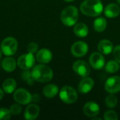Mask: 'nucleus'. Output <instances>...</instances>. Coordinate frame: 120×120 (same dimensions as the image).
I'll return each instance as SVG.
<instances>
[{
    "label": "nucleus",
    "mask_w": 120,
    "mask_h": 120,
    "mask_svg": "<svg viewBox=\"0 0 120 120\" xmlns=\"http://www.w3.org/2000/svg\"><path fill=\"white\" fill-rule=\"evenodd\" d=\"M81 12L87 16L96 17L103 11V6L101 0H85L80 5Z\"/></svg>",
    "instance_id": "f257e3e1"
},
{
    "label": "nucleus",
    "mask_w": 120,
    "mask_h": 120,
    "mask_svg": "<svg viewBox=\"0 0 120 120\" xmlns=\"http://www.w3.org/2000/svg\"><path fill=\"white\" fill-rule=\"evenodd\" d=\"M22 79L25 80V81H27V82H31L33 79V78L32 77V75H31V72H29L27 70H25V71L22 73Z\"/></svg>",
    "instance_id": "c756f323"
},
{
    "label": "nucleus",
    "mask_w": 120,
    "mask_h": 120,
    "mask_svg": "<svg viewBox=\"0 0 120 120\" xmlns=\"http://www.w3.org/2000/svg\"><path fill=\"white\" fill-rule=\"evenodd\" d=\"M120 13V8L116 4H110L104 8V14L108 18H115Z\"/></svg>",
    "instance_id": "f3484780"
},
{
    "label": "nucleus",
    "mask_w": 120,
    "mask_h": 120,
    "mask_svg": "<svg viewBox=\"0 0 120 120\" xmlns=\"http://www.w3.org/2000/svg\"><path fill=\"white\" fill-rule=\"evenodd\" d=\"M58 93V88L56 85L50 84L44 86L43 89L44 95L48 98H52L55 97Z\"/></svg>",
    "instance_id": "aec40b11"
},
{
    "label": "nucleus",
    "mask_w": 120,
    "mask_h": 120,
    "mask_svg": "<svg viewBox=\"0 0 120 120\" xmlns=\"http://www.w3.org/2000/svg\"><path fill=\"white\" fill-rule=\"evenodd\" d=\"M32 77L34 81L41 83L50 82L53 76L52 70L45 65H37L31 71Z\"/></svg>",
    "instance_id": "f03ea898"
},
{
    "label": "nucleus",
    "mask_w": 120,
    "mask_h": 120,
    "mask_svg": "<svg viewBox=\"0 0 120 120\" xmlns=\"http://www.w3.org/2000/svg\"><path fill=\"white\" fill-rule=\"evenodd\" d=\"M16 86H17V84L15 79L12 78H8V79H6L4 82L2 84V88L5 93L11 94L15 91L16 89Z\"/></svg>",
    "instance_id": "412c9836"
},
{
    "label": "nucleus",
    "mask_w": 120,
    "mask_h": 120,
    "mask_svg": "<svg viewBox=\"0 0 120 120\" xmlns=\"http://www.w3.org/2000/svg\"><path fill=\"white\" fill-rule=\"evenodd\" d=\"M22 108L18 104H13L10 107V111L13 115H18L21 112Z\"/></svg>",
    "instance_id": "bb28decb"
},
{
    "label": "nucleus",
    "mask_w": 120,
    "mask_h": 120,
    "mask_svg": "<svg viewBox=\"0 0 120 120\" xmlns=\"http://www.w3.org/2000/svg\"><path fill=\"white\" fill-rule=\"evenodd\" d=\"M11 115L12 114L10 110L4 108H0V120H9L11 117Z\"/></svg>",
    "instance_id": "393cba45"
},
{
    "label": "nucleus",
    "mask_w": 120,
    "mask_h": 120,
    "mask_svg": "<svg viewBox=\"0 0 120 120\" xmlns=\"http://www.w3.org/2000/svg\"><path fill=\"white\" fill-rule=\"evenodd\" d=\"M106 27H107V20L103 17L98 18L94 22V30L98 32H103L106 29Z\"/></svg>",
    "instance_id": "4be33fe9"
},
{
    "label": "nucleus",
    "mask_w": 120,
    "mask_h": 120,
    "mask_svg": "<svg viewBox=\"0 0 120 120\" xmlns=\"http://www.w3.org/2000/svg\"><path fill=\"white\" fill-rule=\"evenodd\" d=\"M18 49L17 40L11 37L4 39L1 44V52L7 56H13L15 53Z\"/></svg>",
    "instance_id": "39448f33"
},
{
    "label": "nucleus",
    "mask_w": 120,
    "mask_h": 120,
    "mask_svg": "<svg viewBox=\"0 0 120 120\" xmlns=\"http://www.w3.org/2000/svg\"><path fill=\"white\" fill-rule=\"evenodd\" d=\"M105 105L108 108H113L117 105V97L113 95V94H110V95H108L105 100Z\"/></svg>",
    "instance_id": "b1692460"
},
{
    "label": "nucleus",
    "mask_w": 120,
    "mask_h": 120,
    "mask_svg": "<svg viewBox=\"0 0 120 120\" xmlns=\"http://www.w3.org/2000/svg\"><path fill=\"white\" fill-rule=\"evenodd\" d=\"M93 120H101V118H97V117H96V118H94Z\"/></svg>",
    "instance_id": "2f4dec72"
},
{
    "label": "nucleus",
    "mask_w": 120,
    "mask_h": 120,
    "mask_svg": "<svg viewBox=\"0 0 120 120\" xmlns=\"http://www.w3.org/2000/svg\"><path fill=\"white\" fill-rule=\"evenodd\" d=\"M120 63L116 60H110L105 65V70L108 73H115L120 69Z\"/></svg>",
    "instance_id": "5701e85b"
},
{
    "label": "nucleus",
    "mask_w": 120,
    "mask_h": 120,
    "mask_svg": "<svg viewBox=\"0 0 120 120\" xmlns=\"http://www.w3.org/2000/svg\"><path fill=\"white\" fill-rule=\"evenodd\" d=\"M89 64L96 70L102 69L105 65V59L101 53L94 52L91 54L89 57Z\"/></svg>",
    "instance_id": "9b49d317"
},
{
    "label": "nucleus",
    "mask_w": 120,
    "mask_h": 120,
    "mask_svg": "<svg viewBox=\"0 0 120 120\" xmlns=\"http://www.w3.org/2000/svg\"><path fill=\"white\" fill-rule=\"evenodd\" d=\"M79 18V12L77 8L74 6H69L65 8L60 14V20L62 22L68 27L73 26L77 22Z\"/></svg>",
    "instance_id": "7ed1b4c3"
},
{
    "label": "nucleus",
    "mask_w": 120,
    "mask_h": 120,
    "mask_svg": "<svg viewBox=\"0 0 120 120\" xmlns=\"http://www.w3.org/2000/svg\"><path fill=\"white\" fill-rule=\"evenodd\" d=\"M117 2L118 3V4H120V0H117Z\"/></svg>",
    "instance_id": "72a5a7b5"
},
{
    "label": "nucleus",
    "mask_w": 120,
    "mask_h": 120,
    "mask_svg": "<svg viewBox=\"0 0 120 120\" xmlns=\"http://www.w3.org/2000/svg\"><path fill=\"white\" fill-rule=\"evenodd\" d=\"M89 50V47L86 43L78 41L73 44V45L71 47V52L72 54L75 57H82L85 56Z\"/></svg>",
    "instance_id": "9d476101"
},
{
    "label": "nucleus",
    "mask_w": 120,
    "mask_h": 120,
    "mask_svg": "<svg viewBox=\"0 0 120 120\" xmlns=\"http://www.w3.org/2000/svg\"><path fill=\"white\" fill-rule=\"evenodd\" d=\"M13 98L19 104L27 105L32 101V95L24 89H18L14 91Z\"/></svg>",
    "instance_id": "6e6552de"
},
{
    "label": "nucleus",
    "mask_w": 120,
    "mask_h": 120,
    "mask_svg": "<svg viewBox=\"0 0 120 120\" xmlns=\"http://www.w3.org/2000/svg\"><path fill=\"white\" fill-rule=\"evenodd\" d=\"M84 113L90 117H94L100 113V107L99 105L93 101L86 103L83 108Z\"/></svg>",
    "instance_id": "f8f14e48"
},
{
    "label": "nucleus",
    "mask_w": 120,
    "mask_h": 120,
    "mask_svg": "<svg viewBox=\"0 0 120 120\" xmlns=\"http://www.w3.org/2000/svg\"><path fill=\"white\" fill-rule=\"evenodd\" d=\"M65 1H68V2H70V1H73L74 0H64Z\"/></svg>",
    "instance_id": "473e14b6"
},
{
    "label": "nucleus",
    "mask_w": 120,
    "mask_h": 120,
    "mask_svg": "<svg viewBox=\"0 0 120 120\" xmlns=\"http://www.w3.org/2000/svg\"><path fill=\"white\" fill-rule=\"evenodd\" d=\"M112 54L115 58V60L120 63V45H117L115 48H113Z\"/></svg>",
    "instance_id": "c85d7f7f"
},
{
    "label": "nucleus",
    "mask_w": 120,
    "mask_h": 120,
    "mask_svg": "<svg viewBox=\"0 0 120 120\" xmlns=\"http://www.w3.org/2000/svg\"><path fill=\"white\" fill-rule=\"evenodd\" d=\"M113 48L114 47L112 43L108 39H103L100 41L98 44V51H100V53L105 55H108L112 53Z\"/></svg>",
    "instance_id": "dca6fc26"
},
{
    "label": "nucleus",
    "mask_w": 120,
    "mask_h": 120,
    "mask_svg": "<svg viewBox=\"0 0 120 120\" xmlns=\"http://www.w3.org/2000/svg\"><path fill=\"white\" fill-rule=\"evenodd\" d=\"M1 49H0V58H1Z\"/></svg>",
    "instance_id": "f704fd0d"
},
{
    "label": "nucleus",
    "mask_w": 120,
    "mask_h": 120,
    "mask_svg": "<svg viewBox=\"0 0 120 120\" xmlns=\"http://www.w3.org/2000/svg\"><path fill=\"white\" fill-rule=\"evenodd\" d=\"M53 58L52 53L50 50L47 49H42L37 52L36 59L38 62L45 64L49 63Z\"/></svg>",
    "instance_id": "2eb2a0df"
},
{
    "label": "nucleus",
    "mask_w": 120,
    "mask_h": 120,
    "mask_svg": "<svg viewBox=\"0 0 120 120\" xmlns=\"http://www.w3.org/2000/svg\"><path fill=\"white\" fill-rule=\"evenodd\" d=\"M1 66H2V68L6 72H11L15 69L16 61L15 60L14 58H13L11 57H8L3 60V61L1 63Z\"/></svg>",
    "instance_id": "6ab92c4d"
},
{
    "label": "nucleus",
    "mask_w": 120,
    "mask_h": 120,
    "mask_svg": "<svg viewBox=\"0 0 120 120\" xmlns=\"http://www.w3.org/2000/svg\"><path fill=\"white\" fill-rule=\"evenodd\" d=\"M4 97V90L0 89V100H1Z\"/></svg>",
    "instance_id": "7c9ffc66"
},
{
    "label": "nucleus",
    "mask_w": 120,
    "mask_h": 120,
    "mask_svg": "<svg viewBox=\"0 0 120 120\" xmlns=\"http://www.w3.org/2000/svg\"><path fill=\"white\" fill-rule=\"evenodd\" d=\"M39 107L35 104H30L25 109L24 117L27 120H34L39 115Z\"/></svg>",
    "instance_id": "ddd939ff"
},
{
    "label": "nucleus",
    "mask_w": 120,
    "mask_h": 120,
    "mask_svg": "<svg viewBox=\"0 0 120 120\" xmlns=\"http://www.w3.org/2000/svg\"><path fill=\"white\" fill-rule=\"evenodd\" d=\"M35 63L34 54L28 53L20 56L18 59L17 64L20 68L22 70H29L32 68Z\"/></svg>",
    "instance_id": "423d86ee"
},
{
    "label": "nucleus",
    "mask_w": 120,
    "mask_h": 120,
    "mask_svg": "<svg viewBox=\"0 0 120 120\" xmlns=\"http://www.w3.org/2000/svg\"><path fill=\"white\" fill-rule=\"evenodd\" d=\"M94 82L90 77H84L78 85V91L81 94H87L89 93L94 87Z\"/></svg>",
    "instance_id": "4468645a"
},
{
    "label": "nucleus",
    "mask_w": 120,
    "mask_h": 120,
    "mask_svg": "<svg viewBox=\"0 0 120 120\" xmlns=\"http://www.w3.org/2000/svg\"><path fill=\"white\" fill-rule=\"evenodd\" d=\"M105 89L109 94H116L120 91V77L114 76L107 79L105 84Z\"/></svg>",
    "instance_id": "1a4fd4ad"
},
{
    "label": "nucleus",
    "mask_w": 120,
    "mask_h": 120,
    "mask_svg": "<svg viewBox=\"0 0 120 120\" xmlns=\"http://www.w3.org/2000/svg\"><path fill=\"white\" fill-rule=\"evenodd\" d=\"M73 70L80 77H86L91 72V68L89 64L84 60H77L73 63Z\"/></svg>",
    "instance_id": "0eeeda50"
},
{
    "label": "nucleus",
    "mask_w": 120,
    "mask_h": 120,
    "mask_svg": "<svg viewBox=\"0 0 120 120\" xmlns=\"http://www.w3.org/2000/svg\"><path fill=\"white\" fill-rule=\"evenodd\" d=\"M74 33L79 37H85L89 33L88 27L83 22L77 23L74 26Z\"/></svg>",
    "instance_id": "a211bd4d"
},
{
    "label": "nucleus",
    "mask_w": 120,
    "mask_h": 120,
    "mask_svg": "<svg viewBox=\"0 0 120 120\" xmlns=\"http://www.w3.org/2000/svg\"><path fill=\"white\" fill-rule=\"evenodd\" d=\"M59 96L61 101L66 104L74 103L78 97L75 89L70 86H63L59 92Z\"/></svg>",
    "instance_id": "20e7f679"
},
{
    "label": "nucleus",
    "mask_w": 120,
    "mask_h": 120,
    "mask_svg": "<svg viewBox=\"0 0 120 120\" xmlns=\"http://www.w3.org/2000/svg\"><path fill=\"white\" fill-rule=\"evenodd\" d=\"M38 47L39 46H38V44H36L34 42H31V43H30L28 44L27 49L28 53H31L34 54V53H35L37 52Z\"/></svg>",
    "instance_id": "cd10ccee"
},
{
    "label": "nucleus",
    "mask_w": 120,
    "mask_h": 120,
    "mask_svg": "<svg viewBox=\"0 0 120 120\" xmlns=\"http://www.w3.org/2000/svg\"><path fill=\"white\" fill-rule=\"evenodd\" d=\"M104 119L105 120H117V114L113 110H108L104 114Z\"/></svg>",
    "instance_id": "a878e982"
}]
</instances>
